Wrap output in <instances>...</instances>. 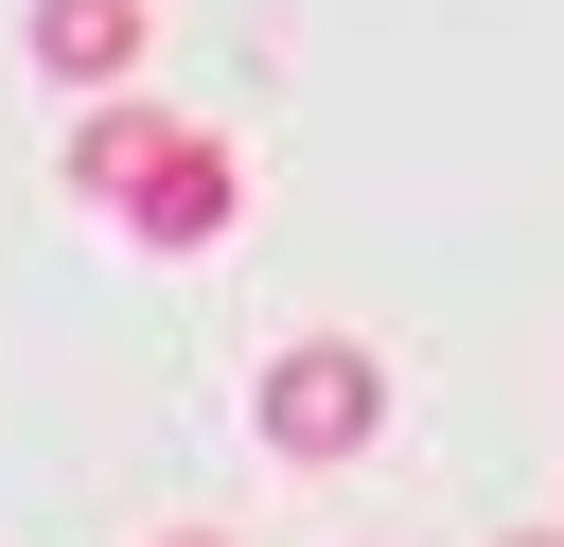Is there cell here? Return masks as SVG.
Masks as SVG:
<instances>
[{
	"mask_svg": "<svg viewBox=\"0 0 564 547\" xmlns=\"http://www.w3.org/2000/svg\"><path fill=\"white\" fill-rule=\"evenodd\" d=\"M511 547H564V529H511Z\"/></svg>",
	"mask_w": 564,
	"mask_h": 547,
	"instance_id": "obj_6",
	"label": "cell"
},
{
	"mask_svg": "<svg viewBox=\"0 0 564 547\" xmlns=\"http://www.w3.org/2000/svg\"><path fill=\"white\" fill-rule=\"evenodd\" d=\"M159 547H229V529H159Z\"/></svg>",
	"mask_w": 564,
	"mask_h": 547,
	"instance_id": "obj_5",
	"label": "cell"
},
{
	"mask_svg": "<svg viewBox=\"0 0 564 547\" xmlns=\"http://www.w3.org/2000/svg\"><path fill=\"white\" fill-rule=\"evenodd\" d=\"M141 35H159L141 0H35V71H53V88H123Z\"/></svg>",
	"mask_w": 564,
	"mask_h": 547,
	"instance_id": "obj_3",
	"label": "cell"
},
{
	"mask_svg": "<svg viewBox=\"0 0 564 547\" xmlns=\"http://www.w3.org/2000/svg\"><path fill=\"white\" fill-rule=\"evenodd\" d=\"M247 423H264V459H370V441H388V353L300 335V353H264Z\"/></svg>",
	"mask_w": 564,
	"mask_h": 547,
	"instance_id": "obj_1",
	"label": "cell"
},
{
	"mask_svg": "<svg viewBox=\"0 0 564 547\" xmlns=\"http://www.w3.org/2000/svg\"><path fill=\"white\" fill-rule=\"evenodd\" d=\"M229 194H247V176H229V141H212V124H176V141L141 159L123 229H141V247H212V229H229Z\"/></svg>",
	"mask_w": 564,
	"mask_h": 547,
	"instance_id": "obj_2",
	"label": "cell"
},
{
	"mask_svg": "<svg viewBox=\"0 0 564 547\" xmlns=\"http://www.w3.org/2000/svg\"><path fill=\"white\" fill-rule=\"evenodd\" d=\"M159 141H176V124H159V106H141V88H88V124H70V194H106V212H123V194H141V159H159Z\"/></svg>",
	"mask_w": 564,
	"mask_h": 547,
	"instance_id": "obj_4",
	"label": "cell"
}]
</instances>
